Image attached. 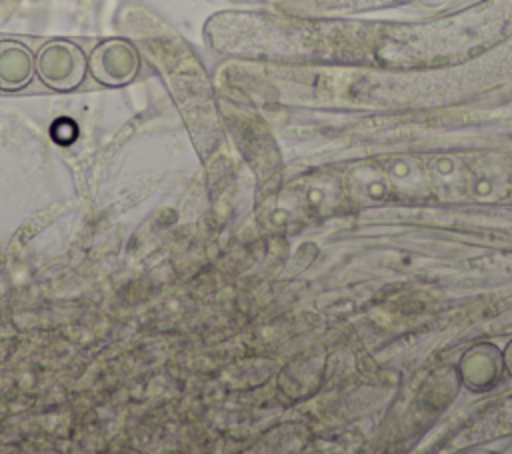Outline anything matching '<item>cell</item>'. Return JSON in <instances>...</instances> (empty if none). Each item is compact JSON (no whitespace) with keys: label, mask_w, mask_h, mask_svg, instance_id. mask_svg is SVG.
<instances>
[{"label":"cell","mask_w":512,"mask_h":454,"mask_svg":"<svg viewBox=\"0 0 512 454\" xmlns=\"http://www.w3.org/2000/svg\"><path fill=\"white\" fill-rule=\"evenodd\" d=\"M34 64L42 84L56 92L78 88L88 70V58L82 48L64 38L44 42L34 56Z\"/></svg>","instance_id":"obj_1"},{"label":"cell","mask_w":512,"mask_h":454,"mask_svg":"<svg viewBox=\"0 0 512 454\" xmlns=\"http://www.w3.org/2000/svg\"><path fill=\"white\" fill-rule=\"evenodd\" d=\"M88 70L96 82L110 88L130 84L140 72V54L126 38H108L96 44L88 58Z\"/></svg>","instance_id":"obj_2"},{"label":"cell","mask_w":512,"mask_h":454,"mask_svg":"<svg viewBox=\"0 0 512 454\" xmlns=\"http://www.w3.org/2000/svg\"><path fill=\"white\" fill-rule=\"evenodd\" d=\"M36 76L32 50L18 40H0V90L16 92Z\"/></svg>","instance_id":"obj_3"}]
</instances>
